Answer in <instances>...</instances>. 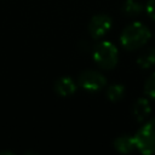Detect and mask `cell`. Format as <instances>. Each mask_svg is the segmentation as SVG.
I'll use <instances>...</instances> for the list:
<instances>
[{"label": "cell", "mask_w": 155, "mask_h": 155, "mask_svg": "<svg viewBox=\"0 0 155 155\" xmlns=\"http://www.w3.org/2000/svg\"><path fill=\"white\" fill-rule=\"evenodd\" d=\"M151 33L147 25L140 22L128 24L120 35V42L126 50H137L144 46L150 39Z\"/></svg>", "instance_id": "cell-1"}, {"label": "cell", "mask_w": 155, "mask_h": 155, "mask_svg": "<svg viewBox=\"0 0 155 155\" xmlns=\"http://www.w3.org/2000/svg\"><path fill=\"white\" fill-rule=\"evenodd\" d=\"M136 148L145 154H155V119H151L145 125H143L137 133L133 136Z\"/></svg>", "instance_id": "cell-2"}, {"label": "cell", "mask_w": 155, "mask_h": 155, "mask_svg": "<svg viewBox=\"0 0 155 155\" xmlns=\"http://www.w3.org/2000/svg\"><path fill=\"white\" fill-rule=\"evenodd\" d=\"M117 48L110 41H102L93 50V61L103 69H113L117 64Z\"/></svg>", "instance_id": "cell-3"}, {"label": "cell", "mask_w": 155, "mask_h": 155, "mask_svg": "<svg viewBox=\"0 0 155 155\" xmlns=\"http://www.w3.org/2000/svg\"><path fill=\"white\" fill-rule=\"evenodd\" d=\"M79 86L87 92H97L107 85V79L97 70H84L78 79Z\"/></svg>", "instance_id": "cell-4"}, {"label": "cell", "mask_w": 155, "mask_h": 155, "mask_svg": "<svg viewBox=\"0 0 155 155\" xmlns=\"http://www.w3.org/2000/svg\"><path fill=\"white\" fill-rule=\"evenodd\" d=\"M111 17L104 13H99L91 18L88 23V33L93 39H101L111 29Z\"/></svg>", "instance_id": "cell-5"}, {"label": "cell", "mask_w": 155, "mask_h": 155, "mask_svg": "<svg viewBox=\"0 0 155 155\" xmlns=\"http://www.w3.org/2000/svg\"><path fill=\"white\" fill-rule=\"evenodd\" d=\"M78 86L70 76H62L54 82V91L61 97H69L75 93Z\"/></svg>", "instance_id": "cell-6"}, {"label": "cell", "mask_w": 155, "mask_h": 155, "mask_svg": "<svg viewBox=\"0 0 155 155\" xmlns=\"http://www.w3.org/2000/svg\"><path fill=\"white\" fill-rule=\"evenodd\" d=\"M151 108L149 104V101L147 98H139L137 99V102L133 105V114L134 117L137 119V121H143L148 117V115L150 114Z\"/></svg>", "instance_id": "cell-7"}, {"label": "cell", "mask_w": 155, "mask_h": 155, "mask_svg": "<svg viewBox=\"0 0 155 155\" xmlns=\"http://www.w3.org/2000/svg\"><path fill=\"white\" fill-rule=\"evenodd\" d=\"M114 148H115L119 153L128 154V153H131V151L136 148L134 139H133V137H131V136H128V134L120 136V137H117V138L114 140Z\"/></svg>", "instance_id": "cell-8"}, {"label": "cell", "mask_w": 155, "mask_h": 155, "mask_svg": "<svg viewBox=\"0 0 155 155\" xmlns=\"http://www.w3.org/2000/svg\"><path fill=\"white\" fill-rule=\"evenodd\" d=\"M137 64L143 68L148 69L155 64V48H147L144 50L137 58Z\"/></svg>", "instance_id": "cell-9"}, {"label": "cell", "mask_w": 155, "mask_h": 155, "mask_svg": "<svg viewBox=\"0 0 155 155\" xmlns=\"http://www.w3.org/2000/svg\"><path fill=\"white\" fill-rule=\"evenodd\" d=\"M142 10H143L142 5L136 0H126L122 5V12L130 17L138 16L142 12Z\"/></svg>", "instance_id": "cell-10"}, {"label": "cell", "mask_w": 155, "mask_h": 155, "mask_svg": "<svg viewBox=\"0 0 155 155\" xmlns=\"http://www.w3.org/2000/svg\"><path fill=\"white\" fill-rule=\"evenodd\" d=\"M124 93H125V87L120 84H115V85H111L108 87L107 90V97L109 101L111 102H117L120 101L122 97H124Z\"/></svg>", "instance_id": "cell-11"}, {"label": "cell", "mask_w": 155, "mask_h": 155, "mask_svg": "<svg viewBox=\"0 0 155 155\" xmlns=\"http://www.w3.org/2000/svg\"><path fill=\"white\" fill-rule=\"evenodd\" d=\"M144 92L148 97L155 99V73H153L144 84Z\"/></svg>", "instance_id": "cell-12"}, {"label": "cell", "mask_w": 155, "mask_h": 155, "mask_svg": "<svg viewBox=\"0 0 155 155\" xmlns=\"http://www.w3.org/2000/svg\"><path fill=\"white\" fill-rule=\"evenodd\" d=\"M145 10H147V13L149 15V17L155 21V0H149Z\"/></svg>", "instance_id": "cell-13"}]
</instances>
